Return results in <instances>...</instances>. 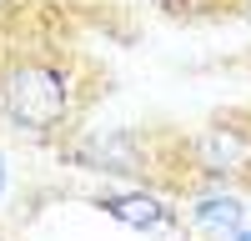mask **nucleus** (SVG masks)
Here are the masks:
<instances>
[{
  "instance_id": "obj_1",
  "label": "nucleus",
  "mask_w": 251,
  "mask_h": 241,
  "mask_svg": "<svg viewBox=\"0 0 251 241\" xmlns=\"http://www.w3.org/2000/svg\"><path fill=\"white\" fill-rule=\"evenodd\" d=\"M0 106H5V116L15 120V126L50 131L71 111V80H66V71L40 66V60L15 66L5 80H0Z\"/></svg>"
},
{
  "instance_id": "obj_2",
  "label": "nucleus",
  "mask_w": 251,
  "mask_h": 241,
  "mask_svg": "<svg viewBox=\"0 0 251 241\" xmlns=\"http://www.w3.org/2000/svg\"><path fill=\"white\" fill-rule=\"evenodd\" d=\"M201 166L211 176H236V171H251V131L246 126H211L201 136Z\"/></svg>"
},
{
  "instance_id": "obj_3",
  "label": "nucleus",
  "mask_w": 251,
  "mask_h": 241,
  "mask_svg": "<svg viewBox=\"0 0 251 241\" xmlns=\"http://www.w3.org/2000/svg\"><path fill=\"white\" fill-rule=\"evenodd\" d=\"M106 216H116L121 226H136V231H156V226H166L171 221V206H166L161 196H151V191H126V196H100L96 201Z\"/></svg>"
},
{
  "instance_id": "obj_4",
  "label": "nucleus",
  "mask_w": 251,
  "mask_h": 241,
  "mask_svg": "<svg viewBox=\"0 0 251 241\" xmlns=\"http://www.w3.org/2000/svg\"><path fill=\"white\" fill-rule=\"evenodd\" d=\"M86 161L91 171H141V156H136V141L131 136H96L86 146Z\"/></svg>"
},
{
  "instance_id": "obj_5",
  "label": "nucleus",
  "mask_w": 251,
  "mask_h": 241,
  "mask_svg": "<svg viewBox=\"0 0 251 241\" xmlns=\"http://www.w3.org/2000/svg\"><path fill=\"white\" fill-rule=\"evenodd\" d=\"M196 221L201 226H216V231H241V201L236 196H201L196 201Z\"/></svg>"
},
{
  "instance_id": "obj_6",
  "label": "nucleus",
  "mask_w": 251,
  "mask_h": 241,
  "mask_svg": "<svg viewBox=\"0 0 251 241\" xmlns=\"http://www.w3.org/2000/svg\"><path fill=\"white\" fill-rule=\"evenodd\" d=\"M231 236H236V241H251V231H231Z\"/></svg>"
},
{
  "instance_id": "obj_7",
  "label": "nucleus",
  "mask_w": 251,
  "mask_h": 241,
  "mask_svg": "<svg viewBox=\"0 0 251 241\" xmlns=\"http://www.w3.org/2000/svg\"><path fill=\"white\" fill-rule=\"evenodd\" d=\"M0 186H5V161H0Z\"/></svg>"
},
{
  "instance_id": "obj_8",
  "label": "nucleus",
  "mask_w": 251,
  "mask_h": 241,
  "mask_svg": "<svg viewBox=\"0 0 251 241\" xmlns=\"http://www.w3.org/2000/svg\"><path fill=\"white\" fill-rule=\"evenodd\" d=\"M176 5H191V0H176Z\"/></svg>"
}]
</instances>
